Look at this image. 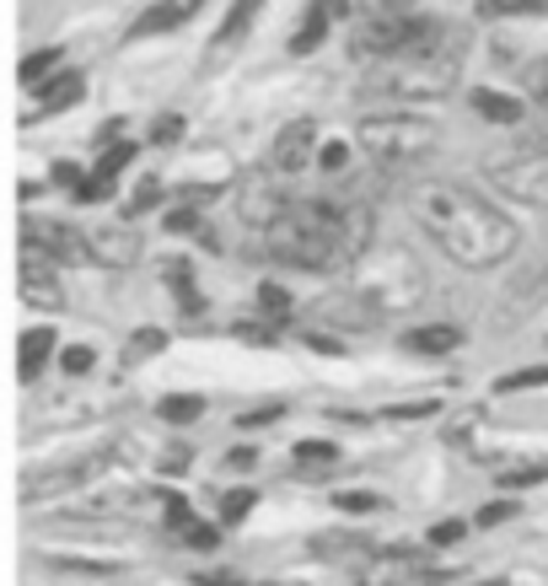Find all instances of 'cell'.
Wrapping results in <instances>:
<instances>
[{"label":"cell","instance_id":"cell-31","mask_svg":"<svg viewBox=\"0 0 548 586\" xmlns=\"http://www.w3.org/2000/svg\"><path fill=\"white\" fill-rule=\"evenodd\" d=\"M157 194H162V183H157V178H146V183L135 189V200H129V215H146V210L157 205Z\"/></svg>","mask_w":548,"mask_h":586},{"label":"cell","instance_id":"cell-19","mask_svg":"<svg viewBox=\"0 0 548 586\" xmlns=\"http://www.w3.org/2000/svg\"><path fill=\"white\" fill-rule=\"evenodd\" d=\"M157 415L168 419V425H189V419L205 415V398H200V393H168V398L157 404Z\"/></svg>","mask_w":548,"mask_h":586},{"label":"cell","instance_id":"cell-28","mask_svg":"<svg viewBox=\"0 0 548 586\" xmlns=\"http://www.w3.org/2000/svg\"><path fill=\"white\" fill-rule=\"evenodd\" d=\"M516 11H544L538 0H484L479 17H516Z\"/></svg>","mask_w":548,"mask_h":586},{"label":"cell","instance_id":"cell-16","mask_svg":"<svg viewBox=\"0 0 548 586\" xmlns=\"http://www.w3.org/2000/svg\"><path fill=\"white\" fill-rule=\"evenodd\" d=\"M473 108H479L490 125H522V103H516V97H506V92L479 86V92H473Z\"/></svg>","mask_w":548,"mask_h":586},{"label":"cell","instance_id":"cell-36","mask_svg":"<svg viewBox=\"0 0 548 586\" xmlns=\"http://www.w3.org/2000/svg\"><path fill=\"white\" fill-rule=\"evenodd\" d=\"M463 533H468V522H436L430 528V544H458Z\"/></svg>","mask_w":548,"mask_h":586},{"label":"cell","instance_id":"cell-2","mask_svg":"<svg viewBox=\"0 0 548 586\" xmlns=\"http://www.w3.org/2000/svg\"><path fill=\"white\" fill-rule=\"evenodd\" d=\"M372 232H377V215H372L366 200L318 194V200H296L264 232V253L275 264H291V269L334 275V269H350L361 253L372 248Z\"/></svg>","mask_w":548,"mask_h":586},{"label":"cell","instance_id":"cell-41","mask_svg":"<svg viewBox=\"0 0 548 586\" xmlns=\"http://www.w3.org/2000/svg\"><path fill=\"white\" fill-rule=\"evenodd\" d=\"M194 226H200V215H194V210H172V215H168V232H194Z\"/></svg>","mask_w":548,"mask_h":586},{"label":"cell","instance_id":"cell-42","mask_svg":"<svg viewBox=\"0 0 548 586\" xmlns=\"http://www.w3.org/2000/svg\"><path fill=\"white\" fill-rule=\"evenodd\" d=\"M54 183H65V189H82L86 178H82V168H71V162H60V168H54Z\"/></svg>","mask_w":548,"mask_h":586},{"label":"cell","instance_id":"cell-1","mask_svg":"<svg viewBox=\"0 0 548 586\" xmlns=\"http://www.w3.org/2000/svg\"><path fill=\"white\" fill-rule=\"evenodd\" d=\"M409 215L420 221V232L458 269H495L522 243V232H516V221H511L506 210L479 200L463 183H441V178L409 189Z\"/></svg>","mask_w":548,"mask_h":586},{"label":"cell","instance_id":"cell-34","mask_svg":"<svg viewBox=\"0 0 548 586\" xmlns=\"http://www.w3.org/2000/svg\"><path fill=\"white\" fill-rule=\"evenodd\" d=\"M183 544H189V548H215V544H221V533H215V528H205V522H194V528L183 533Z\"/></svg>","mask_w":548,"mask_h":586},{"label":"cell","instance_id":"cell-20","mask_svg":"<svg viewBox=\"0 0 548 586\" xmlns=\"http://www.w3.org/2000/svg\"><path fill=\"white\" fill-rule=\"evenodd\" d=\"M522 86H527V97L538 103V114H548V54L527 60V71H522Z\"/></svg>","mask_w":548,"mask_h":586},{"label":"cell","instance_id":"cell-32","mask_svg":"<svg viewBox=\"0 0 548 586\" xmlns=\"http://www.w3.org/2000/svg\"><path fill=\"white\" fill-rule=\"evenodd\" d=\"M168 528H178V533H189V528H194V511H189L183 496H172V501H168Z\"/></svg>","mask_w":548,"mask_h":586},{"label":"cell","instance_id":"cell-21","mask_svg":"<svg viewBox=\"0 0 548 586\" xmlns=\"http://www.w3.org/2000/svg\"><path fill=\"white\" fill-rule=\"evenodd\" d=\"M248 22H254V6H248V0H243V6H232V17H226V39L211 49V65L226 54V49H232V43L243 39V33H248Z\"/></svg>","mask_w":548,"mask_h":586},{"label":"cell","instance_id":"cell-37","mask_svg":"<svg viewBox=\"0 0 548 586\" xmlns=\"http://www.w3.org/2000/svg\"><path fill=\"white\" fill-rule=\"evenodd\" d=\"M65 571H92V576H119V565H108V560H60Z\"/></svg>","mask_w":548,"mask_h":586},{"label":"cell","instance_id":"cell-39","mask_svg":"<svg viewBox=\"0 0 548 586\" xmlns=\"http://www.w3.org/2000/svg\"><path fill=\"white\" fill-rule=\"evenodd\" d=\"M280 415H286L280 404H264V409H248V415H237V419L243 425H269V419H280Z\"/></svg>","mask_w":548,"mask_h":586},{"label":"cell","instance_id":"cell-45","mask_svg":"<svg viewBox=\"0 0 548 586\" xmlns=\"http://www.w3.org/2000/svg\"><path fill=\"white\" fill-rule=\"evenodd\" d=\"M323 168H329V172L344 168V146H329V151H323Z\"/></svg>","mask_w":548,"mask_h":586},{"label":"cell","instance_id":"cell-18","mask_svg":"<svg viewBox=\"0 0 548 586\" xmlns=\"http://www.w3.org/2000/svg\"><path fill=\"white\" fill-rule=\"evenodd\" d=\"M189 17H194V6H151V11H140V22L129 33H168V28L189 22Z\"/></svg>","mask_w":548,"mask_h":586},{"label":"cell","instance_id":"cell-10","mask_svg":"<svg viewBox=\"0 0 548 586\" xmlns=\"http://www.w3.org/2000/svg\"><path fill=\"white\" fill-rule=\"evenodd\" d=\"M86 253H92V264L129 269V264L140 258V237H135L129 226H97V232H86Z\"/></svg>","mask_w":548,"mask_h":586},{"label":"cell","instance_id":"cell-43","mask_svg":"<svg viewBox=\"0 0 548 586\" xmlns=\"http://www.w3.org/2000/svg\"><path fill=\"white\" fill-rule=\"evenodd\" d=\"M183 468H189V447H172L162 458V473H183Z\"/></svg>","mask_w":548,"mask_h":586},{"label":"cell","instance_id":"cell-9","mask_svg":"<svg viewBox=\"0 0 548 586\" xmlns=\"http://www.w3.org/2000/svg\"><path fill=\"white\" fill-rule=\"evenodd\" d=\"M22 301L28 307H65L60 275H54V264L39 248H22Z\"/></svg>","mask_w":548,"mask_h":586},{"label":"cell","instance_id":"cell-22","mask_svg":"<svg viewBox=\"0 0 548 586\" xmlns=\"http://www.w3.org/2000/svg\"><path fill=\"white\" fill-rule=\"evenodd\" d=\"M54 65H60V49H43V54H28V60H22V86H39V76H43V82H54V76H60Z\"/></svg>","mask_w":548,"mask_h":586},{"label":"cell","instance_id":"cell-44","mask_svg":"<svg viewBox=\"0 0 548 586\" xmlns=\"http://www.w3.org/2000/svg\"><path fill=\"white\" fill-rule=\"evenodd\" d=\"M254 462H258V452H254V447H237V452H232V468H243V473H248Z\"/></svg>","mask_w":548,"mask_h":586},{"label":"cell","instance_id":"cell-35","mask_svg":"<svg viewBox=\"0 0 548 586\" xmlns=\"http://www.w3.org/2000/svg\"><path fill=\"white\" fill-rule=\"evenodd\" d=\"M178 135H183V119H178V114H172V119H157V125H151V140H157V146H172Z\"/></svg>","mask_w":548,"mask_h":586},{"label":"cell","instance_id":"cell-12","mask_svg":"<svg viewBox=\"0 0 548 586\" xmlns=\"http://www.w3.org/2000/svg\"><path fill=\"white\" fill-rule=\"evenodd\" d=\"M97 462H103V458H86V462H71V468H54V473H43V479H28V484H22V496H28V501H39V496L76 490V484H82V479L92 473V468H97Z\"/></svg>","mask_w":548,"mask_h":586},{"label":"cell","instance_id":"cell-24","mask_svg":"<svg viewBox=\"0 0 548 586\" xmlns=\"http://www.w3.org/2000/svg\"><path fill=\"white\" fill-rule=\"evenodd\" d=\"M544 479H548V462H527V468H506L501 473L506 490H527V484H544Z\"/></svg>","mask_w":548,"mask_h":586},{"label":"cell","instance_id":"cell-7","mask_svg":"<svg viewBox=\"0 0 548 586\" xmlns=\"http://www.w3.org/2000/svg\"><path fill=\"white\" fill-rule=\"evenodd\" d=\"M22 243L39 248L43 258H60V264H86V258H92V253H86V232L54 221V215H43V221L28 215V221H22Z\"/></svg>","mask_w":548,"mask_h":586},{"label":"cell","instance_id":"cell-11","mask_svg":"<svg viewBox=\"0 0 548 586\" xmlns=\"http://www.w3.org/2000/svg\"><path fill=\"white\" fill-rule=\"evenodd\" d=\"M82 97H86V76H82V71H60L54 82L39 86V114H43V119H54V114L76 108Z\"/></svg>","mask_w":548,"mask_h":586},{"label":"cell","instance_id":"cell-33","mask_svg":"<svg viewBox=\"0 0 548 586\" xmlns=\"http://www.w3.org/2000/svg\"><path fill=\"white\" fill-rule=\"evenodd\" d=\"M506 516H516V501H495V505H484V511H479V528H501Z\"/></svg>","mask_w":548,"mask_h":586},{"label":"cell","instance_id":"cell-25","mask_svg":"<svg viewBox=\"0 0 548 586\" xmlns=\"http://www.w3.org/2000/svg\"><path fill=\"white\" fill-rule=\"evenodd\" d=\"M548 366H527V372H511V377L495 382V393H522V387H544Z\"/></svg>","mask_w":548,"mask_h":586},{"label":"cell","instance_id":"cell-15","mask_svg":"<svg viewBox=\"0 0 548 586\" xmlns=\"http://www.w3.org/2000/svg\"><path fill=\"white\" fill-rule=\"evenodd\" d=\"M409 350H420V355H447V350H458L463 344V329H452V323H430V329H415V334H404Z\"/></svg>","mask_w":548,"mask_h":586},{"label":"cell","instance_id":"cell-23","mask_svg":"<svg viewBox=\"0 0 548 586\" xmlns=\"http://www.w3.org/2000/svg\"><path fill=\"white\" fill-rule=\"evenodd\" d=\"M162 344H168V334H162V329H140V334L125 344V366H140V361H146V355H157Z\"/></svg>","mask_w":548,"mask_h":586},{"label":"cell","instance_id":"cell-38","mask_svg":"<svg viewBox=\"0 0 548 586\" xmlns=\"http://www.w3.org/2000/svg\"><path fill=\"white\" fill-rule=\"evenodd\" d=\"M168 280H178V296H183V307H189V312H200V296H194V286H189V269H168Z\"/></svg>","mask_w":548,"mask_h":586},{"label":"cell","instance_id":"cell-17","mask_svg":"<svg viewBox=\"0 0 548 586\" xmlns=\"http://www.w3.org/2000/svg\"><path fill=\"white\" fill-rule=\"evenodd\" d=\"M334 462H339V447H329V441H296V473L323 479Z\"/></svg>","mask_w":548,"mask_h":586},{"label":"cell","instance_id":"cell-6","mask_svg":"<svg viewBox=\"0 0 548 586\" xmlns=\"http://www.w3.org/2000/svg\"><path fill=\"white\" fill-rule=\"evenodd\" d=\"M484 178L522 200V205H548V140H516V146H495L484 157Z\"/></svg>","mask_w":548,"mask_h":586},{"label":"cell","instance_id":"cell-26","mask_svg":"<svg viewBox=\"0 0 548 586\" xmlns=\"http://www.w3.org/2000/svg\"><path fill=\"white\" fill-rule=\"evenodd\" d=\"M258 307H264L275 323H286V318H291V296L280 291V286H258Z\"/></svg>","mask_w":548,"mask_h":586},{"label":"cell","instance_id":"cell-40","mask_svg":"<svg viewBox=\"0 0 548 586\" xmlns=\"http://www.w3.org/2000/svg\"><path fill=\"white\" fill-rule=\"evenodd\" d=\"M387 415L393 419H420V415H436V404H393Z\"/></svg>","mask_w":548,"mask_h":586},{"label":"cell","instance_id":"cell-3","mask_svg":"<svg viewBox=\"0 0 548 586\" xmlns=\"http://www.w3.org/2000/svg\"><path fill=\"white\" fill-rule=\"evenodd\" d=\"M355 60L366 65H393V60H430L447 54L458 43H447V22L441 17H420L409 6H366L361 28H355Z\"/></svg>","mask_w":548,"mask_h":586},{"label":"cell","instance_id":"cell-4","mask_svg":"<svg viewBox=\"0 0 548 586\" xmlns=\"http://www.w3.org/2000/svg\"><path fill=\"white\" fill-rule=\"evenodd\" d=\"M355 140L361 151L382 162V168H404V162H420L441 146V129L420 119V114H366L355 125Z\"/></svg>","mask_w":548,"mask_h":586},{"label":"cell","instance_id":"cell-14","mask_svg":"<svg viewBox=\"0 0 548 586\" xmlns=\"http://www.w3.org/2000/svg\"><path fill=\"white\" fill-rule=\"evenodd\" d=\"M329 17H344V6H312L301 17V28L291 33V54H312L318 43L329 39Z\"/></svg>","mask_w":548,"mask_h":586},{"label":"cell","instance_id":"cell-30","mask_svg":"<svg viewBox=\"0 0 548 586\" xmlns=\"http://www.w3.org/2000/svg\"><path fill=\"white\" fill-rule=\"evenodd\" d=\"M334 505L339 511H377V496L372 490H339Z\"/></svg>","mask_w":548,"mask_h":586},{"label":"cell","instance_id":"cell-29","mask_svg":"<svg viewBox=\"0 0 548 586\" xmlns=\"http://www.w3.org/2000/svg\"><path fill=\"white\" fill-rule=\"evenodd\" d=\"M254 490H232V496H226V505H221V516H226V522H243V516H248V511H254Z\"/></svg>","mask_w":548,"mask_h":586},{"label":"cell","instance_id":"cell-8","mask_svg":"<svg viewBox=\"0 0 548 586\" xmlns=\"http://www.w3.org/2000/svg\"><path fill=\"white\" fill-rule=\"evenodd\" d=\"M312 146H318V125H312V119H291V125L275 135V146H269V172H275V178L301 172L307 157H312Z\"/></svg>","mask_w":548,"mask_h":586},{"label":"cell","instance_id":"cell-13","mask_svg":"<svg viewBox=\"0 0 548 586\" xmlns=\"http://www.w3.org/2000/svg\"><path fill=\"white\" fill-rule=\"evenodd\" d=\"M49 355H54V329H28L22 334V344H17V372H22V382H33L49 366Z\"/></svg>","mask_w":548,"mask_h":586},{"label":"cell","instance_id":"cell-5","mask_svg":"<svg viewBox=\"0 0 548 586\" xmlns=\"http://www.w3.org/2000/svg\"><path fill=\"white\" fill-rule=\"evenodd\" d=\"M458 86V49L430 54V60H393L372 71V92L393 97V103H436Z\"/></svg>","mask_w":548,"mask_h":586},{"label":"cell","instance_id":"cell-27","mask_svg":"<svg viewBox=\"0 0 548 586\" xmlns=\"http://www.w3.org/2000/svg\"><path fill=\"white\" fill-rule=\"evenodd\" d=\"M60 366H65L71 377H86V372L97 366V350H92V344H71V350L60 355Z\"/></svg>","mask_w":548,"mask_h":586}]
</instances>
